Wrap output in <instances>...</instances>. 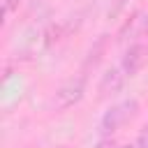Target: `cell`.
Masks as SVG:
<instances>
[{
  "label": "cell",
  "instance_id": "9",
  "mask_svg": "<svg viewBox=\"0 0 148 148\" xmlns=\"http://www.w3.org/2000/svg\"><path fill=\"white\" fill-rule=\"evenodd\" d=\"M58 148H62V146H58Z\"/></svg>",
  "mask_w": 148,
  "mask_h": 148
},
{
  "label": "cell",
  "instance_id": "8",
  "mask_svg": "<svg viewBox=\"0 0 148 148\" xmlns=\"http://www.w3.org/2000/svg\"><path fill=\"white\" fill-rule=\"evenodd\" d=\"M25 148H35V146H25Z\"/></svg>",
  "mask_w": 148,
  "mask_h": 148
},
{
  "label": "cell",
  "instance_id": "4",
  "mask_svg": "<svg viewBox=\"0 0 148 148\" xmlns=\"http://www.w3.org/2000/svg\"><path fill=\"white\" fill-rule=\"evenodd\" d=\"M123 83H125V72L123 67H111L102 74L99 79V86H97V92H99V99H106L111 95H118L123 90Z\"/></svg>",
  "mask_w": 148,
  "mask_h": 148
},
{
  "label": "cell",
  "instance_id": "7",
  "mask_svg": "<svg viewBox=\"0 0 148 148\" xmlns=\"http://www.w3.org/2000/svg\"><path fill=\"white\" fill-rule=\"evenodd\" d=\"M116 148H136V146H132V143H125V146H116Z\"/></svg>",
  "mask_w": 148,
  "mask_h": 148
},
{
  "label": "cell",
  "instance_id": "5",
  "mask_svg": "<svg viewBox=\"0 0 148 148\" xmlns=\"http://www.w3.org/2000/svg\"><path fill=\"white\" fill-rule=\"evenodd\" d=\"M136 148H148V123L139 130V136H136Z\"/></svg>",
  "mask_w": 148,
  "mask_h": 148
},
{
  "label": "cell",
  "instance_id": "1",
  "mask_svg": "<svg viewBox=\"0 0 148 148\" xmlns=\"http://www.w3.org/2000/svg\"><path fill=\"white\" fill-rule=\"evenodd\" d=\"M136 113H139V102L136 99H125V102L113 104L102 116V132L104 134H113L116 130H120L123 125H127Z\"/></svg>",
  "mask_w": 148,
  "mask_h": 148
},
{
  "label": "cell",
  "instance_id": "3",
  "mask_svg": "<svg viewBox=\"0 0 148 148\" xmlns=\"http://www.w3.org/2000/svg\"><path fill=\"white\" fill-rule=\"evenodd\" d=\"M148 62V46L146 44H132L123 56V72L125 76H136Z\"/></svg>",
  "mask_w": 148,
  "mask_h": 148
},
{
  "label": "cell",
  "instance_id": "6",
  "mask_svg": "<svg viewBox=\"0 0 148 148\" xmlns=\"http://www.w3.org/2000/svg\"><path fill=\"white\" fill-rule=\"evenodd\" d=\"M18 2H21V0H5V7H2V14H5V18L9 16V12H14V9L18 7Z\"/></svg>",
  "mask_w": 148,
  "mask_h": 148
},
{
  "label": "cell",
  "instance_id": "2",
  "mask_svg": "<svg viewBox=\"0 0 148 148\" xmlns=\"http://www.w3.org/2000/svg\"><path fill=\"white\" fill-rule=\"evenodd\" d=\"M83 92H86V76L81 74V76H74V79L65 81V83H62V86L56 90L53 106H56L58 111H62V109H69V106H74L76 102H81Z\"/></svg>",
  "mask_w": 148,
  "mask_h": 148
}]
</instances>
